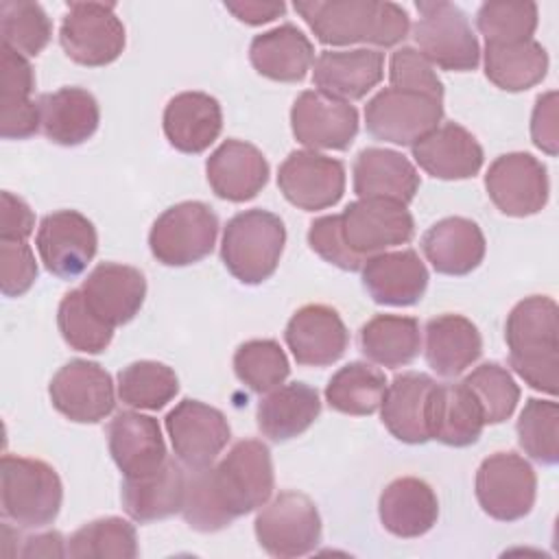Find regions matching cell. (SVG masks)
Here are the masks:
<instances>
[{
  "instance_id": "obj_1",
  "label": "cell",
  "mask_w": 559,
  "mask_h": 559,
  "mask_svg": "<svg viewBox=\"0 0 559 559\" xmlns=\"http://www.w3.org/2000/svg\"><path fill=\"white\" fill-rule=\"evenodd\" d=\"M273 487L269 445L258 439H242L216 465L188 469L181 515L190 528L216 533L236 518L264 507Z\"/></svg>"
},
{
  "instance_id": "obj_2",
  "label": "cell",
  "mask_w": 559,
  "mask_h": 559,
  "mask_svg": "<svg viewBox=\"0 0 559 559\" xmlns=\"http://www.w3.org/2000/svg\"><path fill=\"white\" fill-rule=\"evenodd\" d=\"M321 44L391 48L411 31L404 7L380 0H299L293 4Z\"/></svg>"
},
{
  "instance_id": "obj_3",
  "label": "cell",
  "mask_w": 559,
  "mask_h": 559,
  "mask_svg": "<svg viewBox=\"0 0 559 559\" xmlns=\"http://www.w3.org/2000/svg\"><path fill=\"white\" fill-rule=\"evenodd\" d=\"M509 365L535 391L557 395L559 384V308L548 295L518 301L504 323Z\"/></svg>"
},
{
  "instance_id": "obj_4",
  "label": "cell",
  "mask_w": 559,
  "mask_h": 559,
  "mask_svg": "<svg viewBox=\"0 0 559 559\" xmlns=\"http://www.w3.org/2000/svg\"><path fill=\"white\" fill-rule=\"evenodd\" d=\"M284 245L286 227L277 214L262 207L245 210L223 229L221 260L238 282L253 286L275 273Z\"/></svg>"
},
{
  "instance_id": "obj_5",
  "label": "cell",
  "mask_w": 559,
  "mask_h": 559,
  "mask_svg": "<svg viewBox=\"0 0 559 559\" xmlns=\"http://www.w3.org/2000/svg\"><path fill=\"white\" fill-rule=\"evenodd\" d=\"M63 502V485L52 465L39 459L4 454L0 461L2 518L20 528L52 524Z\"/></svg>"
},
{
  "instance_id": "obj_6",
  "label": "cell",
  "mask_w": 559,
  "mask_h": 559,
  "mask_svg": "<svg viewBox=\"0 0 559 559\" xmlns=\"http://www.w3.org/2000/svg\"><path fill=\"white\" fill-rule=\"evenodd\" d=\"M419 20L413 26V39L419 52L437 68L450 72L476 70L480 46L463 9L452 2H417Z\"/></svg>"
},
{
  "instance_id": "obj_7",
  "label": "cell",
  "mask_w": 559,
  "mask_h": 559,
  "mask_svg": "<svg viewBox=\"0 0 559 559\" xmlns=\"http://www.w3.org/2000/svg\"><path fill=\"white\" fill-rule=\"evenodd\" d=\"M216 236L218 218L214 210L201 201H181L155 218L148 247L157 262L188 266L212 253Z\"/></svg>"
},
{
  "instance_id": "obj_8",
  "label": "cell",
  "mask_w": 559,
  "mask_h": 559,
  "mask_svg": "<svg viewBox=\"0 0 559 559\" xmlns=\"http://www.w3.org/2000/svg\"><path fill=\"white\" fill-rule=\"evenodd\" d=\"M59 41L74 63L103 68L122 55L127 35L114 2H68Z\"/></svg>"
},
{
  "instance_id": "obj_9",
  "label": "cell",
  "mask_w": 559,
  "mask_h": 559,
  "mask_svg": "<svg viewBox=\"0 0 559 559\" xmlns=\"http://www.w3.org/2000/svg\"><path fill=\"white\" fill-rule=\"evenodd\" d=\"M253 531L271 557H304L321 542V515L306 493L282 491L255 515Z\"/></svg>"
},
{
  "instance_id": "obj_10",
  "label": "cell",
  "mask_w": 559,
  "mask_h": 559,
  "mask_svg": "<svg viewBox=\"0 0 559 559\" xmlns=\"http://www.w3.org/2000/svg\"><path fill=\"white\" fill-rule=\"evenodd\" d=\"M476 500L498 522H515L531 513L537 496L533 465L518 452H496L476 472Z\"/></svg>"
},
{
  "instance_id": "obj_11",
  "label": "cell",
  "mask_w": 559,
  "mask_h": 559,
  "mask_svg": "<svg viewBox=\"0 0 559 559\" xmlns=\"http://www.w3.org/2000/svg\"><path fill=\"white\" fill-rule=\"evenodd\" d=\"M443 118V100L384 87L365 105V124L376 140H384L397 146H413Z\"/></svg>"
},
{
  "instance_id": "obj_12",
  "label": "cell",
  "mask_w": 559,
  "mask_h": 559,
  "mask_svg": "<svg viewBox=\"0 0 559 559\" xmlns=\"http://www.w3.org/2000/svg\"><path fill=\"white\" fill-rule=\"evenodd\" d=\"M164 421L173 452L188 469L212 465L231 437L227 417L218 408L192 397L177 402Z\"/></svg>"
},
{
  "instance_id": "obj_13",
  "label": "cell",
  "mask_w": 559,
  "mask_h": 559,
  "mask_svg": "<svg viewBox=\"0 0 559 559\" xmlns=\"http://www.w3.org/2000/svg\"><path fill=\"white\" fill-rule=\"evenodd\" d=\"M35 245L48 273L59 280H74L94 260L98 234L94 223L81 212L57 210L41 218Z\"/></svg>"
},
{
  "instance_id": "obj_14",
  "label": "cell",
  "mask_w": 559,
  "mask_h": 559,
  "mask_svg": "<svg viewBox=\"0 0 559 559\" xmlns=\"http://www.w3.org/2000/svg\"><path fill=\"white\" fill-rule=\"evenodd\" d=\"M485 188L502 214L533 216L548 203V170L531 153H504L489 164Z\"/></svg>"
},
{
  "instance_id": "obj_15",
  "label": "cell",
  "mask_w": 559,
  "mask_h": 559,
  "mask_svg": "<svg viewBox=\"0 0 559 559\" xmlns=\"http://www.w3.org/2000/svg\"><path fill=\"white\" fill-rule=\"evenodd\" d=\"M341 231L347 247L367 260L389 247L406 245L415 234V221L397 201L358 199L343 210Z\"/></svg>"
},
{
  "instance_id": "obj_16",
  "label": "cell",
  "mask_w": 559,
  "mask_h": 559,
  "mask_svg": "<svg viewBox=\"0 0 559 559\" xmlns=\"http://www.w3.org/2000/svg\"><path fill=\"white\" fill-rule=\"evenodd\" d=\"M48 395L52 406L76 424H98L116 406L114 380L105 367L74 358L50 380Z\"/></svg>"
},
{
  "instance_id": "obj_17",
  "label": "cell",
  "mask_w": 559,
  "mask_h": 559,
  "mask_svg": "<svg viewBox=\"0 0 559 559\" xmlns=\"http://www.w3.org/2000/svg\"><path fill=\"white\" fill-rule=\"evenodd\" d=\"M290 129L295 140L312 151H345L358 133V111L347 100L306 90L293 103Z\"/></svg>"
},
{
  "instance_id": "obj_18",
  "label": "cell",
  "mask_w": 559,
  "mask_h": 559,
  "mask_svg": "<svg viewBox=\"0 0 559 559\" xmlns=\"http://www.w3.org/2000/svg\"><path fill=\"white\" fill-rule=\"evenodd\" d=\"M277 186L295 207L325 210L336 205L345 192V166L317 151H293L277 170Z\"/></svg>"
},
{
  "instance_id": "obj_19",
  "label": "cell",
  "mask_w": 559,
  "mask_h": 559,
  "mask_svg": "<svg viewBox=\"0 0 559 559\" xmlns=\"http://www.w3.org/2000/svg\"><path fill=\"white\" fill-rule=\"evenodd\" d=\"M284 341L297 365L328 367L345 354L349 332L334 308L306 304L288 319Z\"/></svg>"
},
{
  "instance_id": "obj_20",
  "label": "cell",
  "mask_w": 559,
  "mask_h": 559,
  "mask_svg": "<svg viewBox=\"0 0 559 559\" xmlns=\"http://www.w3.org/2000/svg\"><path fill=\"white\" fill-rule=\"evenodd\" d=\"M205 175L218 199L245 203L266 186L269 162L258 146L229 138L207 157Z\"/></svg>"
},
{
  "instance_id": "obj_21",
  "label": "cell",
  "mask_w": 559,
  "mask_h": 559,
  "mask_svg": "<svg viewBox=\"0 0 559 559\" xmlns=\"http://www.w3.org/2000/svg\"><path fill=\"white\" fill-rule=\"evenodd\" d=\"M362 286L380 306H413L428 288V269L413 249L382 251L360 269Z\"/></svg>"
},
{
  "instance_id": "obj_22",
  "label": "cell",
  "mask_w": 559,
  "mask_h": 559,
  "mask_svg": "<svg viewBox=\"0 0 559 559\" xmlns=\"http://www.w3.org/2000/svg\"><path fill=\"white\" fill-rule=\"evenodd\" d=\"M90 308L111 328L129 323L146 297V280L140 269L103 262L92 269L81 286Z\"/></svg>"
},
{
  "instance_id": "obj_23",
  "label": "cell",
  "mask_w": 559,
  "mask_h": 559,
  "mask_svg": "<svg viewBox=\"0 0 559 559\" xmlns=\"http://www.w3.org/2000/svg\"><path fill=\"white\" fill-rule=\"evenodd\" d=\"M415 162L435 179H469L478 175L485 153L478 140L456 122H443L411 146Z\"/></svg>"
},
{
  "instance_id": "obj_24",
  "label": "cell",
  "mask_w": 559,
  "mask_h": 559,
  "mask_svg": "<svg viewBox=\"0 0 559 559\" xmlns=\"http://www.w3.org/2000/svg\"><path fill=\"white\" fill-rule=\"evenodd\" d=\"M186 496V472L179 461L168 459L148 474L124 478L120 500L124 513L140 524L166 520L181 511Z\"/></svg>"
},
{
  "instance_id": "obj_25",
  "label": "cell",
  "mask_w": 559,
  "mask_h": 559,
  "mask_svg": "<svg viewBox=\"0 0 559 559\" xmlns=\"http://www.w3.org/2000/svg\"><path fill=\"white\" fill-rule=\"evenodd\" d=\"M107 445L124 478L153 472L166 461V443L155 417L120 411L107 426Z\"/></svg>"
},
{
  "instance_id": "obj_26",
  "label": "cell",
  "mask_w": 559,
  "mask_h": 559,
  "mask_svg": "<svg viewBox=\"0 0 559 559\" xmlns=\"http://www.w3.org/2000/svg\"><path fill=\"white\" fill-rule=\"evenodd\" d=\"M382 74L384 55L380 50H323L314 59L312 83L319 92L349 103L365 98L382 81Z\"/></svg>"
},
{
  "instance_id": "obj_27",
  "label": "cell",
  "mask_w": 559,
  "mask_h": 559,
  "mask_svg": "<svg viewBox=\"0 0 559 559\" xmlns=\"http://www.w3.org/2000/svg\"><path fill=\"white\" fill-rule=\"evenodd\" d=\"M352 175L358 199H389L408 205L421 186L408 157L380 146L362 148L354 159Z\"/></svg>"
},
{
  "instance_id": "obj_28",
  "label": "cell",
  "mask_w": 559,
  "mask_h": 559,
  "mask_svg": "<svg viewBox=\"0 0 559 559\" xmlns=\"http://www.w3.org/2000/svg\"><path fill=\"white\" fill-rule=\"evenodd\" d=\"M435 380L428 373L406 371L386 384L380 415L386 430L402 443H426L430 439L428 430V406Z\"/></svg>"
},
{
  "instance_id": "obj_29",
  "label": "cell",
  "mask_w": 559,
  "mask_h": 559,
  "mask_svg": "<svg viewBox=\"0 0 559 559\" xmlns=\"http://www.w3.org/2000/svg\"><path fill=\"white\" fill-rule=\"evenodd\" d=\"M382 526L402 539L426 535L439 518V500L435 489L415 476L391 480L378 500Z\"/></svg>"
},
{
  "instance_id": "obj_30",
  "label": "cell",
  "mask_w": 559,
  "mask_h": 559,
  "mask_svg": "<svg viewBox=\"0 0 559 559\" xmlns=\"http://www.w3.org/2000/svg\"><path fill=\"white\" fill-rule=\"evenodd\" d=\"M483 229L465 216H448L437 221L421 236V251L437 273L467 275L485 258Z\"/></svg>"
},
{
  "instance_id": "obj_31",
  "label": "cell",
  "mask_w": 559,
  "mask_h": 559,
  "mask_svg": "<svg viewBox=\"0 0 559 559\" xmlns=\"http://www.w3.org/2000/svg\"><path fill=\"white\" fill-rule=\"evenodd\" d=\"M223 111L205 92H181L164 109V135L181 153H203L221 135Z\"/></svg>"
},
{
  "instance_id": "obj_32",
  "label": "cell",
  "mask_w": 559,
  "mask_h": 559,
  "mask_svg": "<svg viewBox=\"0 0 559 559\" xmlns=\"http://www.w3.org/2000/svg\"><path fill=\"white\" fill-rule=\"evenodd\" d=\"M249 61L258 74L280 81H304L314 63V46L295 24H282L251 39Z\"/></svg>"
},
{
  "instance_id": "obj_33",
  "label": "cell",
  "mask_w": 559,
  "mask_h": 559,
  "mask_svg": "<svg viewBox=\"0 0 559 559\" xmlns=\"http://www.w3.org/2000/svg\"><path fill=\"white\" fill-rule=\"evenodd\" d=\"M37 105L44 135L59 146L83 144L98 129L100 109L85 87L70 85L41 94Z\"/></svg>"
},
{
  "instance_id": "obj_34",
  "label": "cell",
  "mask_w": 559,
  "mask_h": 559,
  "mask_svg": "<svg viewBox=\"0 0 559 559\" xmlns=\"http://www.w3.org/2000/svg\"><path fill=\"white\" fill-rule=\"evenodd\" d=\"M426 360L441 378H456L483 354L478 328L463 314L443 312L426 323Z\"/></svg>"
},
{
  "instance_id": "obj_35",
  "label": "cell",
  "mask_w": 559,
  "mask_h": 559,
  "mask_svg": "<svg viewBox=\"0 0 559 559\" xmlns=\"http://www.w3.org/2000/svg\"><path fill=\"white\" fill-rule=\"evenodd\" d=\"M485 428L483 411L474 393L463 384H435L428 406L430 439L443 445L465 448L478 441Z\"/></svg>"
},
{
  "instance_id": "obj_36",
  "label": "cell",
  "mask_w": 559,
  "mask_h": 559,
  "mask_svg": "<svg viewBox=\"0 0 559 559\" xmlns=\"http://www.w3.org/2000/svg\"><path fill=\"white\" fill-rule=\"evenodd\" d=\"M321 413L317 389L306 382H290L269 391L258 404V428L271 441H288L306 432Z\"/></svg>"
},
{
  "instance_id": "obj_37",
  "label": "cell",
  "mask_w": 559,
  "mask_h": 559,
  "mask_svg": "<svg viewBox=\"0 0 559 559\" xmlns=\"http://www.w3.org/2000/svg\"><path fill=\"white\" fill-rule=\"evenodd\" d=\"M358 347L367 360L380 367H406L421 349L419 321L402 314H376L360 328Z\"/></svg>"
},
{
  "instance_id": "obj_38",
  "label": "cell",
  "mask_w": 559,
  "mask_h": 559,
  "mask_svg": "<svg viewBox=\"0 0 559 559\" xmlns=\"http://www.w3.org/2000/svg\"><path fill=\"white\" fill-rule=\"evenodd\" d=\"M548 52L535 41L485 44V76L504 92H524L544 81Z\"/></svg>"
},
{
  "instance_id": "obj_39",
  "label": "cell",
  "mask_w": 559,
  "mask_h": 559,
  "mask_svg": "<svg viewBox=\"0 0 559 559\" xmlns=\"http://www.w3.org/2000/svg\"><path fill=\"white\" fill-rule=\"evenodd\" d=\"M386 391V378L378 367H371L367 362L354 360L341 367L325 386V402L330 408L365 417L373 415L384 397Z\"/></svg>"
},
{
  "instance_id": "obj_40",
  "label": "cell",
  "mask_w": 559,
  "mask_h": 559,
  "mask_svg": "<svg viewBox=\"0 0 559 559\" xmlns=\"http://www.w3.org/2000/svg\"><path fill=\"white\" fill-rule=\"evenodd\" d=\"M179 393L177 373L157 360H135L118 373V397L140 411H159Z\"/></svg>"
},
{
  "instance_id": "obj_41",
  "label": "cell",
  "mask_w": 559,
  "mask_h": 559,
  "mask_svg": "<svg viewBox=\"0 0 559 559\" xmlns=\"http://www.w3.org/2000/svg\"><path fill=\"white\" fill-rule=\"evenodd\" d=\"M68 555L72 559H135V526L116 515L92 520L72 533Z\"/></svg>"
},
{
  "instance_id": "obj_42",
  "label": "cell",
  "mask_w": 559,
  "mask_h": 559,
  "mask_svg": "<svg viewBox=\"0 0 559 559\" xmlns=\"http://www.w3.org/2000/svg\"><path fill=\"white\" fill-rule=\"evenodd\" d=\"M57 325L63 341L85 354L105 352L114 338V328L90 308L81 288L63 295L57 310Z\"/></svg>"
},
{
  "instance_id": "obj_43",
  "label": "cell",
  "mask_w": 559,
  "mask_h": 559,
  "mask_svg": "<svg viewBox=\"0 0 559 559\" xmlns=\"http://www.w3.org/2000/svg\"><path fill=\"white\" fill-rule=\"evenodd\" d=\"M234 371L245 386L262 395L284 384L290 365L277 341L253 338L238 345L234 354Z\"/></svg>"
},
{
  "instance_id": "obj_44",
  "label": "cell",
  "mask_w": 559,
  "mask_h": 559,
  "mask_svg": "<svg viewBox=\"0 0 559 559\" xmlns=\"http://www.w3.org/2000/svg\"><path fill=\"white\" fill-rule=\"evenodd\" d=\"M2 44L24 57H37L50 41L52 24L41 4L26 0L0 2Z\"/></svg>"
},
{
  "instance_id": "obj_45",
  "label": "cell",
  "mask_w": 559,
  "mask_h": 559,
  "mask_svg": "<svg viewBox=\"0 0 559 559\" xmlns=\"http://www.w3.org/2000/svg\"><path fill=\"white\" fill-rule=\"evenodd\" d=\"M520 448L542 465L559 461V406L552 400L531 397L515 424Z\"/></svg>"
},
{
  "instance_id": "obj_46",
  "label": "cell",
  "mask_w": 559,
  "mask_h": 559,
  "mask_svg": "<svg viewBox=\"0 0 559 559\" xmlns=\"http://www.w3.org/2000/svg\"><path fill=\"white\" fill-rule=\"evenodd\" d=\"M463 384L478 400L485 424L507 421L520 402V386L515 384L507 367L498 362L478 365L472 373L463 378Z\"/></svg>"
},
{
  "instance_id": "obj_47",
  "label": "cell",
  "mask_w": 559,
  "mask_h": 559,
  "mask_svg": "<svg viewBox=\"0 0 559 559\" xmlns=\"http://www.w3.org/2000/svg\"><path fill=\"white\" fill-rule=\"evenodd\" d=\"M476 26L487 44H515L533 39L537 28L535 2H485L476 11Z\"/></svg>"
},
{
  "instance_id": "obj_48",
  "label": "cell",
  "mask_w": 559,
  "mask_h": 559,
  "mask_svg": "<svg viewBox=\"0 0 559 559\" xmlns=\"http://www.w3.org/2000/svg\"><path fill=\"white\" fill-rule=\"evenodd\" d=\"M389 81L395 90L417 92L443 100V83L432 63L413 46H402L391 55Z\"/></svg>"
},
{
  "instance_id": "obj_49",
  "label": "cell",
  "mask_w": 559,
  "mask_h": 559,
  "mask_svg": "<svg viewBox=\"0 0 559 559\" xmlns=\"http://www.w3.org/2000/svg\"><path fill=\"white\" fill-rule=\"evenodd\" d=\"M308 245L319 258L343 271H360L367 262L347 247L341 231V214H325L314 218L308 229Z\"/></svg>"
},
{
  "instance_id": "obj_50",
  "label": "cell",
  "mask_w": 559,
  "mask_h": 559,
  "mask_svg": "<svg viewBox=\"0 0 559 559\" xmlns=\"http://www.w3.org/2000/svg\"><path fill=\"white\" fill-rule=\"evenodd\" d=\"M37 280L35 253L26 242L0 240V290L4 297H22Z\"/></svg>"
},
{
  "instance_id": "obj_51",
  "label": "cell",
  "mask_w": 559,
  "mask_h": 559,
  "mask_svg": "<svg viewBox=\"0 0 559 559\" xmlns=\"http://www.w3.org/2000/svg\"><path fill=\"white\" fill-rule=\"evenodd\" d=\"M39 129V105L33 98H0V135L4 140H26Z\"/></svg>"
},
{
  "instance_id": "obj_52",
  "label": "cell",
  "mask_w": 559,
  "mask_h": 559,
  "mask_svg": "<svg viewBox=\"0 0 559 559\" xmlns=\"http://www.w3.org/2000/svg\"><path fill=\"white\" fill-rule=\"evenodd\" d=\"M35 90V72L28 59L13 48H0V98H31Z\"/></svg>"
},
{
  "instance_id": "obj_53",
  "label": "cell",
  "mask_w": 559,
  "mask_h": 559,
  "mask_svg": "<svg viewBox=\"0 0 559 559\" xmlns=\"http://www.w3.org/2000/svg\"><path fill=\"white\" fill-rule=\"evenodd\" d=\"M531 138L537 148L548 155H557L559 131H557V92L550 90L535 98L531 116Z\"/></svg>"
},
{
  "instance_id": "obj_54",
  "label": "cell",
  "mask_w": 559,
  "mask_h": 559,
  "mask_svg": "<svg viewBox=\"0 0 559 559\" xmlns=\"http://www.w3.org/2000/svg\"><path fill=\"white\" fill-rule=\"evenodd\" d=\"M0 240L9 242H26L35 227V214L28 203L13 192L4 190L0 194Z\"/></svg>"
},
{
  "instance_id": "obj_55",
  "label": "cell",
  "mask_w": 559,
  "mask_h": 559,
  "mask_svg": "<svg viewBox=\"0 0 559 559\" xmlns=\"http://www.w3.org/2000/svg\"><path fill=\"white\" fill-rule=\"evenodd\" d=\"M225 9L240 22L260 26L266 22H273L275 17L284 15L286 4L284 2H262V0H227Z\"/></svg>"
},
{
  "instance_id": "obj_56",
  "label": "cell",
  "mask_w": 559,
  "mask_h": 559,
  "mask_svg": "<svg viewBox=\"0 0 559 559\" xmlns=\"http://www.w3.org/2000/svg\"><path fill=\"white\" fill-rule=\"evenodd\" d=\"M20 557H66L68 546L63 542V535L57 531L39 533L24 539V546L17 550Z\"/></svg>"
}]
</instances>
